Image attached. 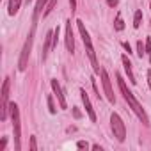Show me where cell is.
<instances>
[{
  "label": "cell",
  "instance_id": "cell-24",
  "mask_svg": "<svg viewBox=\"0 0 151 151\" xmlns=\"http://www.w3.org/2000/svg\"><path fill=\"white\" fill-rule=\"evenodd\" d=\"M6 146H7V137H4V139H2V142H0V151H4V149H6Z\"/></svg>",
  "mask_w": 151,
  "mask_h": 151
},
{
  "label": "cell",
  "instance_id": "cell-17",
  "mask_svg": "<svg viewBox=\"0 0 151 151\" xmlns=\"http://www.w3.org/2000/svg\"><path fill=\"white\" fill-rule=\"evenodd\" d=\"M140 22H142V11H135V16H133V27L139 29V27H140Z\"/></svg>",
  "mask_w": 151,
  "mask_h": 151
},
{
  "label": "cell",
  "instance_id": "cell-10",
  "mask_svg": "<svg viewBox=\"0 0 151 151\" xmlns=\"http://www.w3.org/2000/svg\"><path fill=\"white\" fill-rule=\"evenodd\" d=\"M66 48L68 52H75V39H73V29H71V20L66 22Z\"/></svg>",
  "mask_w": 151,
  "mask_h": 151
},
{
  "label": "cell",
  "instance_id": "cell-2",
  "mask_svg": "<svg viewBox=\"0 0 151 151\" xmlns=\"http://www.w3.org/2000/svg\"><path fill=\"white\" fill-rule=\"evenodd\" d=\"M77 25H78V30H80V36H82V41H84V45H86V50H87V55H89V59H91V64H93V69H94V73H98L100 75V64H98V60H96V53H94V48H93V43H91V36H89V32H87V29H86V25H84V22L82 20H77Z\"/></svg>",
  "mask_w": 151,
  "mask_h": 151
},
{
  "label": "cell",
  "instance_id": "cell-11",
  "mask_svg": "<svg viewBox=\"0 0 151 151\" xmlns=\"http://www.w3.org/2000/svg\"><path fill=\"white\" fill-rule=\"evenodd\" d=\"M121 60H123V66H124V71H126V75H128V80H130V84H137V80H135V75H133V71H132V62H130V59L126 57V55H123L121 57Z\"/></svg>",
  "mask_w": 151,
  "mask_h": 151
},
{
  "label": "cell",
  "instance_id": "cell-19",
  "mask_svg": "<svg viewBox=\"0 0 151 151\" xmlns=\"http://www.w3.org/2000/svg\"><path fill=\"white\" fill-rule=\"evenodd\" d=\"M48 109H50V114H55L57 112V109H55V103H53V96H48Z\"/></svg>",
  "mask_w": 151,
  "mask_h": 151
},
{
  "label": "cell",
  "instance_id": "cell-18",
  "mask_svg": "<svg viewBox=\"0 0 151 151\" xmlns=\"http://www.w3.org/2000/svg\"><path fill=\"white\" fill-rule=\"evenodd\" d=\"M144 53H146V46L142 45V41H139V43H137V55L142 59V55H144Z\"/></svg>",
  "mask_w": 151,
  "mask_h": 151
},
{
  "label": "cell",
  "instance_id": "cell-28",
  "mask_svg": "<svg viewBox=\"0 0 151 151\" xmlns=\"http://www.w3.org/2000/svg\"><path fill=\"white\" fill-rule=\"evenodd\" d=\"M147 86H149V89H151V71H147Z\"/></svg>",
  "mask_w": 151,
  "mask_h": 151
},
{
  "label": "cell",
  "instance_id": "cell-8",
  "mask_svg": "<svg viewBox=\"0 0 151 151\" xmlns=\"http://www.w3.org/2000/svg\"><path fill=\"white\" fill-rule=\"evenodd\" d=\"M80 96H82V101H84V107H86V112H87L89 119L94 123V121H96V112H94V109H93V105H91V100H89V96H87V93H86L84 89H80Z\"/></svg>",
  "mask_w": 151,
  "mask_h": 151
},
{
  "label": "cell",
  "instance_id": "cell-23",
  "mask_svg": "<svg viewBox=\"0 0 151 151\" xmlns=\"http://www.w3.org/2000/svg\"><path fill=\"white\" fill-rule=\"evenodd\" d=\"M73 116L77 117V119H80V117H82V112H80V110H78L77 107H75V109H73Z\"/></svg>",
  "mask_w": 151,
  "mask_h": 151
},
{
  "label": "cell",
  "instance_id": "cell-7",
  "mask_svg": "<svg viewBox=\"0 0 151 151\" xmlns=\"http://www.w3.org/2000/svg\"><path fill=\"white\" fill-rule=\"evenodd\" d=\"M100 77H101V84H103V89H105V96L110 103H116V96H114V91H112V84H110V78H109V73L101 68L100 71Z\"/></svg>",
  "mask_w": 151,
  "mask_h": 151
},
{
  "label": "cell",
  "instance_id": "cell-15",
  "mask_svg": "<svg viewBox=\"0 0 151 151\" xmlns=\"http://www.w3.org/2000/svg\"><path fill=\"white\" fill-rule=\"evenodd\" d=\"M114 29H116V30H119V32L124 29V22H123L121 14H117V16H116V22H114Z\"/></svg>",
  "mask_w": 151,
  "mask_h": 151
},
{
  "label": "cell",
  "instance_id": "cell-9",
  "mask_svg": "<svg viewBox=\"0 0 151 151\" xmlns=\"http://www.w3.org/2000/svg\"><path fill=\"white\" fill-rule=\"evenodd\" d=\"M50 84H52V91H53V94L57 96L59 107H60V109H66V107H68V105H66V98H64V93H62V89H60L59 82H57V80H52Z\"/></svg>",
  "mask_w": 151,
  "mask_h": 151
},
{
  "label": "cell",
  "instance_id": "cell-5",
  "mask_svg": "<svg viewBox=\"0 0 151 151\" xmlns=\"http://www.w3.org/2000/svg\"><path fill=\"white\" fill-rule=\"evenodd\" d=\"M32 37H34V29H32V32L29 34V37H27V41H25V45H23V50H22V53H20V60H18V69H20V71H25V69H27L29 55H30V50H32Z\"/></svg>",
  "mask_w": 151,
  "mask_h": 151
},
{
  "label": "cell",
  "instance_id": "cell-20",
  "mask_svg": "<svg viewBox=\"0 0 151 151\" xmlns=\"http://www.w3.org/2000/svg\"><path fill=\"white\" fill-rule=\"evenodd\" d=\"M146 53L149 55V62H151V37L146 39Z\"/></svg>",
  "mask_w": 151,
  "mask_h": 151
},
{
  "label": "cell",
  "instance_id": "cell-12",
  "mask_svg": "<svg viewBox=\"0 0 151 151\" xmlns=\"http://www.w3.org/2000/svg\"><path fill=\"white\" fill-rule=\"evenodd\" d=\"M52 43H53V30H48V32H46V37H45V46H43V53H41V59H43V60L46 59V55H48V50H50Z\"/></svg>",
  "mask_w": 151,
  "mask_h": 151
},
{
  "label": "cell",
  "instance_id": "cell-30",
  "mask_svg": "<svg viewBox=\"0 0 151 151\" xmlns=\"http://www.w3.org/2000/svg\"><path fill=\"white\" fill-rule=\"evenodd\" d=\"M27 2H30V0H27Z\"/></svg>",
  "mask_w": 151,
  "mask_h": 151
},
{
  "label": "cell",
  "instance_id": "cell-4",
  "mask_svg": "<svg viewBox=\"0 0 151 151\" xmlns=\"http://www.w3.org/2000/svg\"><path fill=\"white\" fill-rule=\"evenodd\" d=\"M110 126H112L114 137H116L119 142H123V140L126 139V126H124L123 119H121L117 114H112V116H110Z\"/></svg>",
  "mask_w": 151,
  "mask_h": 151
},
{
  "label": "cell",
  "instance_id": "cell-13",
  "mask_svg": "<svg viewBox=\"0 0 151 151\" xmlns=\"http://www.w3.org/2000/svg\"><path fill=\"white\" fill-rule=\"evenodd\" d=\"M20 6H22V0H9V14L14 16V14L18 13Z\"/></svg>",
  "mask_w": 151,
  "mask_h": 151
},
{
  "label": "cell",
  "instance_id": "cell-29",
  "mask_svg": "<svg viewBox=\"0 0 151 151\" xmlns=\"http://www.w3.org/2000/svg\"><path fill=\"white\" fill-rule=\"evenodd\" d=\"M93 149H94V151H101V146H98V144H93Z\"/></svg>",
  "mask_w": 151,
  "mask_h": 151
},
{
  "label": "cell",
  "instance_id": "cell-3",
  "mask_svg": "<svg viewBox=\"0 0 151 151\" xmlns=\"http://www.w3.org/2000/svg\"><path fill=\"white\" fill-rule=\"evenodd\" d=\"M9 112L13 119V130H14V151L22 149V126H20V110L16 103H9Z\"/></svg>",
  "mask_w": 151,
  "mask_h": 151
},
{
  "label": "cell",
  "instance_id": "cell-26",
  "mask_svg": "<svg viewBox=\"0 0 151 151\" xmlns=\"http://www.w3.org/2000/svg\"><path fill=\"white\" fill-rule=\"evenodd\" d=\"M123 48H124V50L128 52V55L132 53V48H130V45H128V43H123Z\"/></svg>",
  "mask_w": 151,
  "mask_h": 151
},
{
  "label": "cell",
  "instance_id": "cell-25",
  "mask_svg": "<svg viewBox=\"0 0 151 151\" xmlns=\"http://www.w3.org/2000/svg\"><path fill=\"white\" fill-rule=\"evenodd\" d=\"M69 6H71V11L77 9V0H69Z\"/></svg>",
  "mask_w": 151,
  "mask_h": 151
},
{
  "label": "cell",
  "instance_id": "cell-16",
  "mask_svg": "<svg viewBox=\"0 0 151 151\" xmlns=\"http://www.w3.org/2000/svg\"><path fill=\"white\" fill-rule=\"evenodd\" d=\"M57 6V0H50V2H48V6L45 7V11H43V16H48L52 11H53V7Z\"/></svg>",
  "mask_w": 151,
  "mask_h": 151
},
{
  "label": "cell",
  "instance_id": "cell-27",
  "mask_svg": "<svg viewBox=\"0 0 151 151\" xmlns=\"http://www.w3.org/2000/svg\"><path fill=\"white\" fill-rule=\"evenodd\" d=\"M107 4H109L110 7H116V6H117V0H107Z\"/></svg>",
  "mask_w": 151,
  "mask_h": 151
},
{
  "label": "cell",
  "instance_id": "cell-6",
  "mask_svg": "<svg viewBox=\"0 0 151 151\" xmlns=\"http://www.w3.org/2000/svg\"><path fill=\"white\" fill-rule=\"evenodd\" d=\"M11 78H6L4 84H2V94H0V98H2V105H0V119L6 121L7 119V110H9V82Z\"/></svg>",
  "mask_w": 151,
  "mask_h": 151
},
{
  "label": "cell",
  "instance_id": "cell-1",
  "mask_svg": "<svg viewBox=\"0 0 151 151\" xmlns=\"http://www.w3.org/2000/svg\"><path fill=\"white\" fill-rule=\"evenodd\" d=\"M116 78H117V86H119V89H121V94L124 96V100L128 101V105L132 107V110L137 114V117L146 124V126H149V119H147V116H146V112H144V109H142V105L137 101V98L133 96V93L126 87V82H124V78L121 77V75H116Z\"/></svg>",
  "mask_w": 151,
  "mask_h": 151
},
{
  "label": "cell",
  "instance_id": "cell-21",
  "mask_svg": "<svg viewBox=\"0 0 151 151\" xmlns=\"http://www.w3.org/2000/svg\"><path fill=\"white\" fill-rule=\"evenodd\" d=\"M77 147H78V149H87L89 144H87L86 140H78V142H77Z\"/></svg>",
  "mask_w": 151,
  "mask_h": 151
},
{
  "label": "cell",
  "instance_id": "cell-14",
  "mask_svg": "<svg viewBox=\"0 0 151 151\" xmlns=\"http://www.w3.org/2000/svg\"><path fill=\"white\" fill-rule=\"evenodd\" d=\"M48 2H50V0H37V2H36V9H34V16H36V18L43 13V9L46 7Z\"/></svg>",
  "mask_w": 151,
  "mask_h": 151
},
{
  "label": "cell",
  "instance_id": "cell-22",
  "mask_svg": "<svg viewBox=\"0 0 151 151\" xmlns=\"http://www.w3.org/2000/svg\"><path fill=\"white\" fill-rule=\"evenodd\" d=\"M30 149L36 151L37 149V144H36V137H30Z\"/></svg>",
  "mask_w": 151,
  "mask_h": 151
}]
</instances>
